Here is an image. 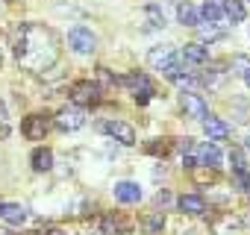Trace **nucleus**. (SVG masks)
<instances>
[{"label": "nucleus", "mask_w": 250, "mask_h": 235, "mask_svg": "<svg viewBox=\"0 0 250 235\" xmlns=\"http://www.w3.org/2000/svg\"><path fill=\"white\" fill-rule=\"evenodd\" d=\"M53 124H56L59 130H65V133H74V130H80V127L85 124V112H83L80 106H65V109L56 112Z\"/></svg>", "instance_id": "f257e3e1"}, {"label": "nucleus", "mask_w": 250, "mask_h": 235, "mask_svg": "<svg viewBox=\"0 0 250 235\" xmlns=\"http://www.w3.org/2000/svg\"><path fill=\"white\" fill-rule=\"evenodd\" d=\"M68 47H71L74 53H91V50L97 47V36H94L88 27H74V30L68 33Z\"/></svg>", "instance_id": "f03ea898"}, {"label": "nucleus", "mask_w": 250, "mask_h": 235, "mask_svg": "<svg viewBox=\"0 0 250 235\" xmlns=\"http://www.w3.org/2000/svg\"><path fill=\"white\" fill-rule=\"evenodd\" d=\"M103 133L112 136V138H115L118 144H124V147H133V144H136V130H133L127 121H118V118H112V121L103 124Z\"/></svg>", "instance_id": "7ed1b4c3"}, {"label": "nucleus", "mask_w": 250, "mask_h": 235, "mask_svg": "<svg viewBox=\"0 0 250 235\" xmlns=\"http://www.w3.org/2000/svg\"><path fill=\"white\" fill-rule=\"evenodd\" d=\"M47 130H50V118H47V115H30V118H24V124H21V133H24L30 141L44 138Z\"/></svg>", "instance_id": "20e7f679"}, {"label": "nucleus", "mask_w": 250, "mask_h": 235, "mask_svg": "<svg viewBox=\"0 0 250 235\" xmlns=\"http://www.w3.org/2000/svg\"><path fill=\"white\" fill-rule=\"evenodd\" d=\"M147 62H150V68H156V71H168V68L177 62V53H174L171 44H159V47H153V50L147 53Z\"/></svg>", "instance_id": "39448f33"}, {"label": "nucleus", "mask_w": 250, "mask_h": 235, "mask_svg": "<svg viewBox=\"0 0 250 235\" xmlns=\"http://www.w3.org/2000/svg\"><path fill=\"white\" fill-rule=\"evenodd\" d=\"M100 97V85L91 82V79H80L71 85V100L74 103H94Z\"/></svg>", "instance_id": "423d86ee"}, {"label": "nucleus", "mask_w": 250, "mask_h": 235, "mask_svg": "<svg viewBox=\"0 0 250 235\" xmlns=\"http://www.w3.org/2000/svg\"><path fill=\"white\" fill-rule=\"evenodd\" d=\"M183 109H186L188 118H197V121H203V118L209 115L206 100H203L200 94H194V91H186V94H183Z\"/></svg>", "instance_id": "0eeeda50"}, {"label": "nucleus", "mask_w": 250, "mask_h": 235, "mask_svg": "<svg viewBox=\"0 0 250 235\" xmlns=\"http://www.w3.org/2000/svg\"><path fill=\"white\" fill-rule=\"evenodd\" d=\"M112 194H115L118 203H139V200H142V188H139V182H130V179L115 182Z\"/></svg>", "instance_id": "6e6552de"}, {"label": "nucleus", "mask_w": 250, "mask_h": 235, "mask_svg": "<svg viewBox=\"0 0 250 235\" xmlns=\"http://www.w3.org/2000/svg\"><path fill=\"white\" fill-rule=\"evenodd\" d=\"M0 220L9 226H21L27 220V209L21 203H0Z\"/></svg>", "instance_id": "1a4fd4ad"}, {"label": "nucleus", "mask_w": 250, "mask_h": 235, "mask_svg": "<svg viewBox=\"0 0 250 235\" xmlns=\"http://www.w3.org/2000/svg\"><path fill=\"white\" fill-rule=\"evenodd\" d=\"M180 56H183V62H188V65H206L209 62V50L200 44V41H191V44H186L183 50H180Z\"/></svg>", "instance_id": "9d476101"}, {"label": "nucleus", "mask_w": 250, "mask_h": 235, "mask_svg": "<svg viewBox=\"0 0 250 235\" xmlns=\"http://www.w3.org/2000/svg\"><path fill=\"white\" fill-rule=\"evenodd\" d=\"M203 130H206L209 141H224V138L229 136V127L221 121V118H212V115H206V118H203Z\"/></svg>", "instance_id": "9b49d317"}, {"label": "nucleus", "mask_w": 250, "mask_h": 235, "mask_svg": "<svg viewBox=\"0 0 250 235\" xmlns=\"http://www.w3.org/2000/svg\"><path fill=\"white\" fill-rule=\"evenodd\" d=\"M197 165H206V168H218V165H221V150L215 147V141L200 144V150H197Z\"/></svg>", "instance_id": "f8f14e48"}, {"label": "nucleus", "mask_w": 250, "mask_h": 235, "mask_svg": "<svg viewBox=\"0 0 250 235\" xmlns=\"http://www.w3.org/2000/svg\"><path fill=\"white\" fill-rule=\"evenodd\" d=\"M177 206H180L186 215H203V212H206V200H203L200 194H183V197L177 200Z\"/></svg>", "instance_id": "ddd939ff"}, {"label": "nucleus", "mask_w": 250, "mask_h": 235, "mask_svg": "<svg viewBox=\"0 0 250 235\" xmlns=\"http://www.w3.org/2000/svg\"><path fill=\"white\" fill-rule=\"evenodd\" d=\"M197 15L203 21H209V24H218L224 18V0H206V3L197 9Z\"/></svg>", "instance_id": "4468645a"}, {"label": "nucleus", "mask_w": 250, "mask_h": 235, "mask_svg": "<svg viewBox=\"0 0 250 235\" xmlns=\"http://www.w3.org/2000/svg\"><path fill=\"white\" fill-rule=\"evenodd\" d=\"M177 18H180L183 27H200V15H197V9L188 3V0H183V3L177 6Z\"/></svg>", "instance_id": "2eb2a0df"}, {"label": "nucleus", "mask_w": 250, "mask_h": 235, "mask_svg": "<svg viewBox=\"0 0 250 235\" xmlns=\"http://www.w3.org/2000/svg\"><path fill=\"white\" fill-rule=\"evenodd\" d=\"M215 229H218V235H241L244 220H241V217H235V215H224V217H221V223H218Z\"/></svg>", "instance_id": "dca6fc26"}, {"label": "nucleus", "mask_w": 250, "mask_h": 235, "mask_svg": "<svg viewBox=\"0 0 250 235\" xmlns=\"http://www.w3.org/2000/svg\"><path fill=\"white\" fill-rule=\"evenodd\" d=\"M30 162H33V171H50L53 168V153L47 147H36L33 156H30Z\"/></svg>", "instance_id": "f3484780"}, {"label": "nucleus", "mask_w": 250, "mask_h": 235, "mask_svg": "<svg viewBox=\"0 0 250 235\" xmlns=\"http://www.w3.org/2000/svg\"><path fill=\"white\" fill-rule=\"evenodd\" d=\"M224 15L232 21V24H241L244 21V3H241V0H224Z\"/></svg>", "instance_id": "a211bd4d"}, {"label": "nucleus", "mask_w": 250, "mask_h": 235, "mask_svg": "<svg viewBox=\"0 0 250 235\" xmlns=\"http://www.w3.org/2000/svg\"><path fill=\"white\" fill-rule=\"evenodd\" d=\"M121 82L130 85V88H136V94L139 91H150V79L145 74H127V77H121Z\"/></svg>", "instance_id": "6ab92c4d"}, {"label": "nucleus", "mask_w": 250, "mask_h": 235, "mask_svg": "<svg viewBox=\"0 0 250 235\" xmlns=\"http://www.w3.org/2000/svg\"><path fill=\"white\" fill-rule=\"evenodd\" d=\"M229 162H232L235 174H238V171H247V165H244V156H241V150H232V153H229Z\"/></svg>", "instance_id": "aec40b11"}, {"label": "nucleus", "mask_w": 250, "mask_h": 235, "mask_svg": "<svg viewBox=\"0 0 250 235\" xmlns=\"http://www.w3.org/2000/svg\"><path fill=\"white\" fill-rule=\"evenodd\" d=\"M162 223H165V220H162V215H153V217H147V220H145V226H147L150 232H156V229H162Z\"/></svg>", "instance_id": "412c9836"}, {"label": "nucleus", "mask_w": 250, "mask_h": 235, "mask_svg": "<svg viewBox=\"0 0 250 235\" xmlns=\"http://www.w3.org/2000/svg\"><path fill=\"white\" fill-rule=\"evenodd\" d=\"M218 36H221L218 30H203V39H206V41H212V39H218Z\"/></svg>", "instance_id": "4be33fe9"}, {"label": "nucleus", "mask_w": 250, "mask_h": 235, "mask_svg": "<svg viewBox=\"0 0 250 235\" xmlns=\"http://www.w3.org/2000/svg\"><path fill=\"white\" fill-rule=\"evenodd\" d=\"M0 124H6V106H3V100H0Z\"/></svg>", "instance_id": "5701e85b"}, {"label": "nucleus", "mask_w": 250, "mask_h": 235, "mask_svg": "<svg viewBox=\"0 0 250 235\" xmlns=\"http://www.w3.org/2000/svg\"><path fill=\"white\" fill-rule=\"evenodd\" d=\"M44 235H68V232H65V229H47Z\"/></svg>", "instance_id": "b1692460"}, {"label": "nucleus", "mask_w": 250, "mask_h": 235, "mask_svg": "<svg viewBox=\"0 0 250 235\" xmlns=\"http://www.w3.org/2000/svg\"><path fill=\"white\" fill-rule=\"evenodd\" d=\"M244 82H247V85H250V68H247V71H244Z\"/></svg>", "instance_id": "393cba45"}, {"label": "nucleus", "mask_w": 250, "mask_h": 235, "mask_svg": "<svg viewBox=\"0 0 250 235\" xmlns=\"http://www.w3.org/2000/svg\"><path fill=\"white\" fill-rule=\"evenodd\" d=\"M247 150H250V138H247Z\"/></svg>", "instance_id": "a878e982"}]
</instances>
